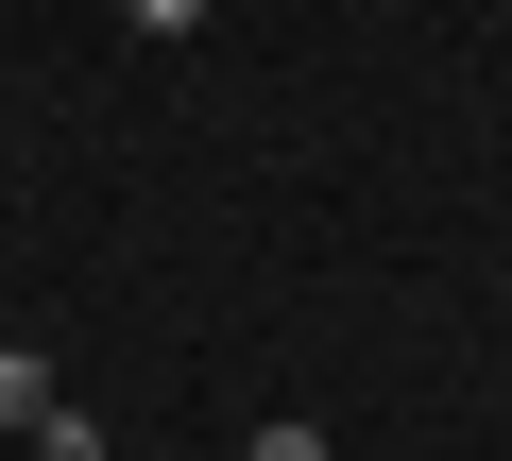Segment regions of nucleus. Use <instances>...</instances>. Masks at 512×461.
<instances>
[{"instance_id": "f03ea898", "label": "nucleus", "mask_w": 512, "mask_h": 461, "mask_svg": "<svg viewBox=\"0 0 512 461\" xmlns=\"http://www.w3.org/2000/svg\"><path fill=\"white\" fill-rule=\"evenodd\" d=\"M239 461H342V444H325V427H308V410H274V427H256V444H239Z\"/></svg>"}, {"instance_id": "f257e3e1", "label": "nucleus", "mask_w": 512, "mask_h": 461, "mask_svg": "<svg viewBox=\"0 0 512 461\" xmlns=\"http://www.w3.org/2000/svg\"><path fill=\"white\" fill-rule=\"evenodd\" d=\"M0 427H52V359L35 342H0Z\"/></svg>"}, {"instance_id": "7ed1b4c3", "label": "nucleus", "mask_w": 512, "mask_h": 461, "mask_svg": "<svg viewBox=\"0 0 512 461\" xmlns=\"http://www.w3.org/2000/svg\"><path fill=\"white\" fill-rule=\"evenodd\" d=\"M120 35H205V0H120Z\"/></svg>"}]
</instances>
